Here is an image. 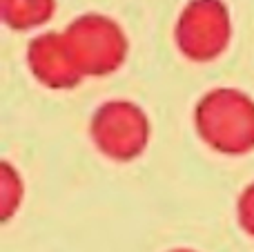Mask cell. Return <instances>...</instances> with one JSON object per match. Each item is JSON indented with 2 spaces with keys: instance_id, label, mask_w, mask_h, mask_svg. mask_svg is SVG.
Returning a JSON list of instances; mask_svg holds the SVG:
<instances>
[{
  "instance_id": "cell-3",
  "label": "cell",
  "mask_w": 254,
  "mask_h": 252,
  "mask_svg": "<svg viewBox=\"0 0 254 252\" xmlns=\"http://www.w3.org/2000/svg\"><path fill=\"white\" fill-rule=\"evenodd\" d=\"M89 136L103 156L119 163L138 159L149 141V121L131 101H107L89 121Z\"/></svg>"
},
{
  "instance_id": "cell-8",
  "label": "cell",
  "mask_w": 254,
  "mask_h": 252,
  "mask_svg": "<svg viewBox=\"0 0 254 252\" xmlns=\"http://www.w3.org/2000/svg\"><path fill=\"white\" fill-rule=\"evenodd\" d=\"M237 217H239V223H241L243 230L250 237H254V183H250V186L241 192V196H239Z\"/></svg>"
},
{
  "instance_id": "cell-1",
  "label": "cell",
  "mask_w": 254,
  "mask_h": 252,
  "mask_svg": "<svg viewBox=\"0 0 254 252\" xmlns=\"http://www.w3.org/2000/svg\"><path fill=\"white\" fill-rule=\"evenodd\" d=\"M194 125L207 147L228 156L254 150V98L234 87L203 94L194 110Z\"/></svg>"
},
{
  "instance_id": "cell-7",
  "label": "cell",
  "mask_w": 254,
  "mask_h": 252,
  "mask_svg": "<svg viewBox=\"0 0 254 252\" xmlns=\"http://www.w3.org/2000/svg\"><path fill=\"white\" fill-rule=\"evenodd\" d=\"M20 201H22L20 174L9 161H2V165H0V217H2V221H9L13 217Z\"/></svg>"
},
{
  "instance_id": "cell-4",
  "label": "cell",
  "mask_w": 254,
  "mask_h": 252,
  "mask_svg": "<svg viewBox=\"0 0 254 252\" xmlns=\"http://www.w3.org/2000/svg\"><path fill=\"white\" fill-rule=\"evenodd\" d=\"M176 47L194 63H210L228 49L232 18L221 0H190L174 29Z\"/></svg>"
},
{
  "instance_id": "cell-2",
  "label": "cell",
  "mask_w": 254,
  "mask_h": 252,
  "mask_svg": "<svg viewBox=\"0 0 254 252\" xmlns=\"http://www.w3.org/2000/svg\"><path fill=\"white\" fill-rule=\"evenodd\" d=\"M69 54L83 76L114 74L127 58V36L116 20L101 13L78 16L63 31Z\"/></svg>"
},
{
  "instance_id": "cell-6",
  "label": "cell",
  "mask_w": 254,
  "mask_h": 252,
  "mask_svg": "<svg viewBox=\"0 0 254 252\" xmlns=\"http://www.w3.org/2000/svg\"><path fill=\"white\" fill-rule=\"evenodd\" d=\"M54 0H2V18L11 29H34L52 18Z\"/></svg>"
},
{
  "instance_id": "cell-5",
  "label": "cell",
  "mask_w": 254,
  "mask_h": 252,
  "mask_svg": "<svg viewBox=\"0 0 254 252\" xmlns=\"http://www.w3.org/2000/svg\"><path fill=\"white\" fill-rule=\"evenodd\" d=\"M27 65L49 89H71L85 78L74 63L63 34L45 31L27 45Z\"/></svg>"
},
{
  "instance_id": "cell-9",
  "label": "cell",
  "mask_w": 254,
  "mask_h": 252,
  "mask_svg": "<svg viewBox=\"0 0 254 252\" xmlns=\"http://www.w3.org/2000/svg\"><path fill=\"white\" fill-rule=\"evenodd\" d=\"M170 252H196V250H190V248H176V250H170Z\"/></svg>"
}]
</instances>
